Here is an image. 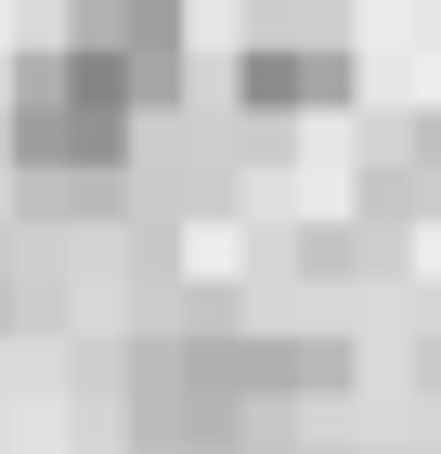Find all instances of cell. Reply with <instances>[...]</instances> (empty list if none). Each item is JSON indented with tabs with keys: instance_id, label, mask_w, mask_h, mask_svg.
Here are the masks:
<instances>
[{
	"instance_id": "cell-1",
	"label": "cell",
	"mask_w": 441,
	"mask_h": 454,
	"mask_svg": "<svg viewBox=\"0 0 441 454\" xmlns=\"http://www.w3.org/2000/svg\"><path fill=\"white\" fill-rule=\"evenodd\" d=\"M130 130H143V105L104 91L66 39L13 52V91H0V182H27V169H130Z\"/></svg>"
},
{
	"instance_id": "cell-3",
	"label": "cell",
	"mask_w": 441,
	"mask_h": 454,
	"mask_svg": "<svg viewBox=\"0 0 441 454\" xmlns=\"http://www.w3.org/2000/svg\"><path fill=\"white\" fill-rule=\"evenodd\" d=\"M52 39H66V52L104 78V91H130L143 117L195 91V27H182V0H78Z\"/></svg>"
},
{
	"instance_id": "cell-6",
	"label": "cell",
	"mask_w": 441,
	"mask_h": 454,
	"mask_svg": "<svg viewBox=\"0 0 441 454\" xmlns=\"http://www.w3.org/2000/svg\"><path fill=\"white\" fill-rule=\"evenodd\" d=\"M350 0H247V27H338Z\"/></svg>"
},
{
	"instance_id": "cell-4",
	"label": "cell",
	"mask_w": 441,
	"mask_h": 454,
	"mask_svg": "<svg viewBox=\"0 0 441 454\" xmlns=\"http://www.w3.org/2000/svg\"><path fill=\"white\" fill-rule=\"evenodd\" d=\"M350 208L390 221V234H429L441 221V105H403V117L350 130Z\"/></svg>"
},
{
	"instance_id": "cell-7",
	"label": "cell",
	"mask_w": 441,
	"mask_h": 454,
	"mask_svg": "<svg viewBox=\"0 0 441 454\" xmlns=\"http://www.w3.org/2000/svg\"><path fill=\"white\" fill-rule=\"evenodd\" d=\"M415 377H429V389H441V312H429V325H415Z\"/></svg>"
},
{
	"instance_id": "cell-2",
	"label": "cell",
	"mask_w": 441,
	"mask_h": 454,
	"mask_svg": "<svg viewBox=\"0 0 441 454\" xmlns=\"http://www.w3.org/2000/svg\"><path fill=\"white\" fill-rule=\"evenodd\" d=\"M221 91H234L247 130H299V117H338L364 91V66H350L338 27H247L234 66H221Z\"/></svg>"
},
{
	"instance_id": "cell-5",
	"label": "cell",
	"mask_w": 441,
	"mask_h": 454,
	"mask_svg": "<svg viewBox=\"0 0 441 454\" xmlns=\"http://www.w3.org/2000/svg\"><path fill=\"white\" fill-rule=\"evenodd\" d=\"M286 273H299V286H376V273H403V234L364 221V208H325V221H299Z\"/></svg>"
}]
</instances>
